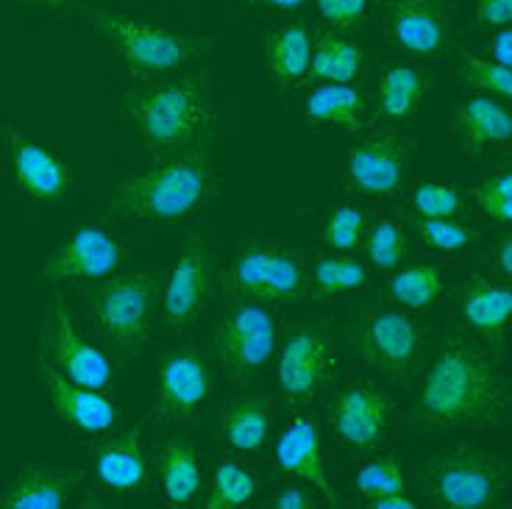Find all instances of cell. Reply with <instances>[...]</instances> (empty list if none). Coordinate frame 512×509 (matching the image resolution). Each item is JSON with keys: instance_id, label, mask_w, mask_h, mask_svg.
Returning a JSON list of instances; mask_svg holds the SVG:
<instances>
[{"instance_id": "e575fe53", "label": "cell", "mask_w": 512, "mask_h": 509, "mask_svg": "<svg viewBox=\"0 0 512 509\" xmlns=\"http://www.w3.org/2000/svg\"><path fill=\"white\" fill-rule=\"evenodd\" d=\"M365 229H368L365 209L354 204H340L329 209L320 234H323L326 245L334 248V251H351V248H357L359 242H362Z\"/></svg>"}, {"instance_id": "4fadbf2b", "label": "cell", "mask_w": 512, "mask_h": 509, "mask_svg": "<svg viewBox=\"0 0 512 509\" xmlns=\"http://www.w3.org/2000/svg\"><path fill=\"white\" fill-rule=\"evenodd\" d=\"M3 145L9 176L26 195L53 204L73 190V170L56 145L31 140L14 126L3 128Z\"/></svg>"}, {"instance_id": "ffe728a7", "label": "cell", "mask_w": 512, "mask_h": 509, "mask_svg": "<svg viewBox=\"0 0 512 509\" xmlns=\"http://www.w3.org/2000/svg\"><path fill=\"white\" fill-rule=\"evenodd\" d=\"M387 12L398 48L415 56H435L446 48L448 9L440 0H393Z\"/></svg>"}, {"instance_id": "8d00e7d4", "label": "cell", "mask_w": 512, "mask_h": 509, "mask_svg": "<svg viewBox=\"0 0 512 509\" xmlns=\"http://www.w3.org/2000/svg\"><path fill=\"white\" fill-rule=\"evenodd\" d=\"M357 490L365 498L390 496V493H407V479L396 459H376L368 462L357 473Z\"/></svg>"}, {"instance_id": "b9f144b4", "label": "cell", "mask_w": 512, "mask_h": 509, "mask_svg": "<svg viewBox=\"0 0 512 509\" xmlns=\"http://www.w3.org/2000/svg\"><path fill=\"white\" fill-rule=\"evenodd\" d=\"M479 20L490 28H507L512 20V0H476Z\"/></svg>"}, {"instance_id": "3957f363", "label": "cell", "mask_w": 512, "mask_h": 509, "mask_svg": "<svg viewBox=\"0 0 512 509\" xmlns=\"http://www.w3.org/2000/svg\"><path fill=\"white\" fill-rule=\"evenodd\" d=\"M123 115L154 156L190 148L204 140L212 123L206 78H176L145 90H131L123 101Z\"/></svg>"}, {"instance_id": "f6af8a7d", "label": "cell", "mask_w": 512, "mask_h": 509, "mask_svg": "<svg viewBox=\"0 0 512 509\" xmlns=\"http://www.w3.org/2000/svg\"><path fill=\"white\" fill-rule=\"evenodd\" d=\"M368 507H376V509H412V507H415V501H412L407 493H390V496L368 498Z\"/></svg>"}, {"instance_id": "74e56055", "label": "cell", "mask_w": 512, "mask_h": 509, "mask_svg": "<svg viewBox=\"0 0 512 509\" xmlns=\"http://www.w3.org/2000/svg\"><path fill=\"white\" fill-rule=\"evenodd\" d=\"M412 206H415V215L421 217H457L462 212V195L454 184L426 181L415 187Z\"/></svg>"}, {"instance_id": "60d3db41", "label": "cell", "mask_w": 512, "mask_h": 509, "mask_svg": "<svg viewBox=\"0 0 512 509\" xmlns=\"http://www.w3.org/2000/svg\"><path fill=\"white\" fill-rule=\"evenodd\" d=\"M320 17L334 28H354L368 17L371 0H315Z\"/></svg>"}, {"instance_id": "603a6c76", "label": "cell", "mask_w": 512, "mask_h": 509, "mask_svg": "<svg viewBox=\"0 0 512 509\" xmlns=\"http://www.w3.org/2000/svg\"><path fill=\"white\" fill-rule=\"evenodd\" d=\"M451 128L465 151L479 153L510 142L512 117L504 101H496L493 95H476L454 112Z\"/></svg>"}, {"instance_id": "277c9868", "label": "cell", "mask_w": 512, "mask_h": 509, "mask_svg": "<svg viewBox=\"0 0 512 509\" xmlns=\"http://www.w3.org/2000/svg\"><path fill=\"white\" fill-rule=\"evenodd\" d=\"M95 26L131 76H165L215 48L212 37H190L176 28L112 9L95 14Z\"/></svg>"}, {"instance_id": "5b68a950", "label": "cell", "mask_w": 512, "mask_h": 509, "mask_svg": "<svg viewBox=\"0 0 512 509\" xmlns=\"http://www.w3.org/2000/svg\"><path fill=\"white\" fill-rule=\"evenodd\" d=\"M159 287L162 281L156 273L134 270V273H115L109 279L95 281V287L81 295L87 301L95 329L109 343L134 351L151 337L156 309H159Z\"/></svg>"}, {"instance_id": "d6a6232c", "label": "cell", "mask_w": 512, "mask_h": 509, "mask_svg": "<svg viewBox=\"0 0 512 509\" xmlns=\"http://www.w3.org/2000/svg\"><path fill=\"white\" fill-rule=\"evenodd\" d=\"M312 284L318 295L362 290L368 284V268L351 256H323L312 268Z\"/></svg>"}, {"instance_id": "6da1fadb", "label": "cell", "mask_w": 512, "mask_h": 509, "mask_svg": "<svg viewBox=\"0 0 512 509\" xmlns=\"http://www.w3.org/2000/svg\"><path fill=\"white\" fill-rule=\"evenodd\" d=\"M507 409V384L496 362L471 340H451L423 376L415 415L429 426L496 423Z\"/></svg>"}, {"instance_id": "7402d4cb", "label": "cell", "mask_w": 512, "mask_h": 509, "mask_svg": "<svg viewBox=\"0 0 512 509\" xmlns=\"http://www.w3.org/2000/svg\"><path fill=\"white\" fill-rule=\"evenodd\" d=\"M81 471H62L48 465H28L14 476L0 496L6 509H59L67 504L73 487L81 482Z\"/></svg>"}, {"instance_id": "f546056e", "label": "cell", "mask_w": 512, "mask_h": 509, "mask_svg": "<svg viewBox=\"0 0 512 509\" xmlns=\"http://www.w3.org/2000/svg\"><path fill=\"white\" fill-rule=\"evenodd\" d=\"M362 70V48L354 39L329 34L312 48V62L309 73L320 81L332 84H351Z\"/></svg>"}, {"instance_id": "ba28073f", "label": "cell", "mask_w": 512, "mask_h": 509, "mask_svg": "<svg viewBox=\"0 0 512 509\" xmlns=\"http://www.w3.org/2000/svg\"><path fill=\"white\" fill-rule=\"evenodd\" d=\"M231 287L248 301L293 304L307 287V259L276 242H248L231 265Z\"/></svg>"}, {"instance_id": "8fae6325", "label": "cell", "mask_w": 512, "mask_h": 509, "mask_svg": "<svg viewBox=\"0 0 512 509\" xmlns=\"http://www.w3.org/2000/svg\"><path fill=\"white\" fill-rule=\"evenodd\" d=\"M435 496L451 509H485L496 504L507 484L499 459L476 448H462L435 465Z\"/></svg>"}, {"instance_id": "44dd1931", "label": "cell", "mask_w": 512, "mask_h": 509, "mask_svg": "<svg viewBox=\"0 0 512 509\" xmlns=\"http://www.w3.org/2000/svg\"><path fill=\"white\" fill-rule=\"evenodd\" d=\"M95 476L115 493H134L148 482V457L142 448V420L98 448Z\"/></svg>"}, {"instance_id": "7c38bea8", "label": "cell", "mask_w": 512, "mask_h": 509, "mask_svg": "<svg viewBox=\"0 0 512 509\" xmlns=\"http://www.w3.org/2000/svg\"><path fill=\"white\" fill-rule=\"evenodd\" d=\"M215 395V368L201 348H176L159 368V412L170 423H190Z\"/></svg>"}, {"instance_id": "7bdbcfd3", "label": "cell", "mask_w": 512, "mask_h": 509, "mask_svg": "<svg viewBox=\"0 0 512 509\" xmlns=\"http://www.w3.org/2000/svg\"><path fill=\"white\" fill-rule=\"evenodd\" d=\"M490 59L499 64H507L510 67L512 62V34L510 28H499L496 31V37H493V42H490Z\"/></svg>"}, {"instance_id": "484cf974", "label": "cell", "mask_w": 512, "mask_h": 509, "mask_svg": "<svg viewBox=\"0 0 512 509\" xmlns=\"http://www.w3.org/2000/svg\"><path fill=\"white\" fill-rule=\"evenodd\" d=\"M312 62V37L301 23H284L270 28L265 37V64L279 87H295L309 73Z\"/></svg>"}, {"instance_id": "d4e9b609", "label": "cell", "mask_w": 512, "mask_h": 509, "mask_svg": "<svg viewBox=\"0 0 512 509\" xmlns=\"http://www.w3.org/2000/svg\"><path fill=\"white\" fill-rule=\"evenodd\" d=\"M512 306V290L507 284H496L487 279H471L462 287L460 309L465 323L487 337L490 343H499L501 334L507 329V318H510Z\"/></svg>"}, {"instance_id": "c3c4849f", "label": "cell", "mask_w": 512, "mask_h": 509, "mask_svg": "<svg viewBox=\"0 0 512 509\" xmlns=\"http://www.w3.org/2000/svg\"><path fill=\"white\" fill-rule=\"evenodd\" d=\"M17 3H26V6H39V9H62L64 0H17Z\"/></svg>"}, {"instance_id": "5bb4252c", "label": "cell", "mask_w": 512, "mask_h": 509, "mask_svg": "<svg viewBox=\"0 0 512 509\" xmlns=\"http://www.w3.org/2000/svg\"><path fill=\"white\" fill-rule=\"evenodd\" d=\"M337 370V351L320 329H295L279 354V390L290 404H304L323 390Z\"/></svg>"}, {"instance_id": "2e32d148", "label": "cell", "mask_w": 512, "mask_h": 509, "mask_svg": "<svg viewBox=\"0 0 512 509\" xmlns=\"http://www.w3.org/2000/svg\"><path fill=\"white\" fill-rule=\"evenodd\" d=\"M410 165L407 140L393 131L357 140L346 153V181L362 195H390L401 187Z\"/></svg>"}, {"instance_id": "4316f807", "label": "cell", "mask_w": 512, "mask_h": 509, "mask_svg": "<svg viewBox=\"0 0 512 509\" xmlns=\"http://www.w3.org/2000/svg\"><path fill=\"white\" fill-rule=\"evenodd\" d=\"M156 468L162 476V490L173 507H187L201 490V462L198 448L190 440H167L159 446Z\"/></svg>"}, {"instance_id": "ab89813d", "label": "cell", "mask_w": 512, "mask_h": 509, "mask_svg": "<svg viewBox=\"0 0 512 509\" xmlns=\"http://www.w3.org/2000/svg\"><path fill=\"white\" fill-rule=\"evenodd\" d=\"M474 198L479 209L496 223H510L512 220V173L499 170L482 184L474 187Z\"/></svg>"}, {"instance_id": "8992f818", "label": "cell", "mask_w": 512, "mask_h": 509, "mask_svg": "<svg viewBox=\"0 0 512 509\" xmlns=\"http://www.w3.org/2000/svg\"><path fill=\"white\" fill-rule=\"evenodd\" d=\"M215 357L234 382H251L262 376L279 348L276 315L262 301H240L226 309L215 337Z\"/></svg>"}, {"instance_id": "ee69618b", "label": "cell", "mask_w": 512, "mask_h": 509, "mask_svg": "<svg viewBox=\"0 0 512 509\" xmlns=\"http://www.w3.org/2000/svg\"><path fill=\"white\" fill-rule=\"evenodd\" d=\"M273 507L276 509H307L312 507V501L304 490H298V487H290V490H282L279 496L273 498Z\"/></svg>"}, {"instance_id": "7a4b0ae2", "label": "cell", "mask_w": 512, "mask_h": 509, "mask_svg": "<svg viewBox=\"0 0 512 509\" xmlns=\"http://www.w3.org/2000/svg\"><path fill=\"white\" fill-rule=\"evenodd\" d=\"M215 192V159L209 140L162 153L156 162L120 184L106 212L120 220L179 223L192 217Z\"/></svg>"}, {"instance_id": "9a60e30c", "label": "cell", "mask_w": 512, "mask_h": 509, "mask_svg": "<svg viewBox=\"0 0 512 509\" xmlns=\"http://www.w3.org/2000/svg\"><path fill=\"white\" fill-rule=\"evenodd\" d=\"M354 343H357L359 357L365 359L373 370L401 376L421 351V329L404 312L373 309L359 320Z\"/></svg>"}, {"instance_id": "f1b7e54d", "label": "cell", "mask_w": 512, "mask_h": 509, "mask_svg": "<svg viewBox=\"0 0 512 509\" xmlns=\"http://www.w3.org/2000/svg\"><path fill=\"white\" fill-rule=\"evenodd\" d=\"M429 90V76L415 70L410 64H396L384 73L379 84V106L382 115L390 120H404L421 106L423 95Z\"/></svg>"}, {"instance_id": "e0dca14e", "label": "cell", "mask_w": 512, "mask_h": 509, "mask_svg": "<svg viewBox=\"0 0 512 509\" xmlns=\"http://www.w3.org/2000/svg\"><path fill=\"white\" fill-rule=\"evenodd\" d=\"M34 368L39 382L45 384V393L51 398V407L59 420L81 434H103L115 429L117 407L112 398L103 395V390L76 384L42 357H34Z\"/></svg>"}, {"instance_id": "1f68e13d", "label": "cell", "mask_w": 512, "mask_h": 509, "mask_svg": "<svg viewBox=\"0 0 512 509\" xmlns=\"http://www.w3.org/2000/svg\"><path fill=\"white\" fill-rule=\"evenodd\" d=\"M259 490V479L251 468L240 462H223L212 476V493L206 501V509H240L251 504V498Z\"/></svg>"}, {"instance_id": "bcb514c9", "label": "cell", "mask_w": 512, "mask_h": 509, "mask_svg": "<svg viewBox=\"0 0 512 509\" xmlns=\"http://www.w3.org/2000/svg\"><path fill=\"white\" fill-rule=\"evenodd\" d=\"M499 265H501V273H504V276H510L512 273V240L510 237H504V240H501Z\"/></svg>"}, {"instance_id": "cb8c5ba5", "label": "cell", "mask_w": 512, "mask_h": 509, "mask_svg": "<svg viewBox=\"0 0 512 509\" xmlns=\"http://www.w3.org/2000/svg\"><path fill=\"white\" fill-rule=\"evenodd\" d=\"M371 101L368 95L351 84H332L326 81L323 87L312 90L304 98V117L312 126L320 128H343L357 131L368 123Z\"/></svg>"}, {"instance_id": "4dcf8cb0", "label": "cell", "mask_w": 512, "mask_h": 509, "mask_svg": "<svg viewBox=\"0 0 512 509\" xmlns=\"http://www.w3.org/2000/svg\"><path fill=\"white\" fill-rule=\"evenodd\" d=\"M443 270L435 265H412V268L398 270L396 276L390 279L387 295L401 306L410 309H423L432 306L443 293Z\"/></svg>"}, {"instance_id": "9c48e42d", "label": "cell", "mask_w": 512, "mask_h": 509, "mask_svg": "<svg viewBox=\"0 0 512 509\" xmlns=\"http://www.w3.org/2000/svg\"><path fill=\"white\" fill-rule=\"evenodd\" d=\"M126 259V237L115 231L84 223L76 226L53 248L39 279L48 284H81L103 281L115 276Z\"/></svg>"}, {"instance_id": "d590c367", "label": "cell", "mask_w": 512, "mask_h": 509, "mask_svg": "<svg viewBox=\"0 0 512 509\" xmlns=\"http://www.w3.org/2000/svg\"><path fill=\"white\" fill-rule=\"evenodd\" d=\"M415 229L437 251H462L479 240V231L454 217H415Z\"/></svg>"}, {"instance_id": "836d02e7", "label": "cell", "mask_w": 512, "mask_h": 509, "mask_svg": "<svg viewBox=\"0 0 512 509\" xmlns=\"http://www.w3.org/2000/svg\"><path fill=\"white\" fill-rule=\"evenodd\" d=\"M457 76L487 95H496L499 101H507L512 92V73L507 64L493 62V59H482L476 53H460V67H457Z\"/></svg>"}, {"instance_id": "f35d334b", "label": "cell", "mask_w": 512, "mask_h": 509, "mask_svg": "<svg viewBox=\"0 0 512 509\" xmlns=\"http://www.w3.org/2000/svg\"><path fill=\"white\" fill-rule=\"evenodd\" d=\"M404 254H407V237L396 220L376 223L368 234V256L373 265L382 270H393L396 265H401Z\"/></svg>"}, {"instance_id": "52a82bcc", "label": "cell", "mask_w": 512, "mask_h": 509, "mask_svg": "<svg viewBox=\"0 0 512 509\" xmlns=\"http://www.w3.org/2000/svg\"><path fill=\"white\" fill-rule=\"evenodd\" d=\"M37 357L51 362L67 379L92 390H106L109 384H115V362L106 351L84 337L62 293L51 295V304L39 329Z\"/></svg>"}, {"instance_id": "83f0119b", "label": "cell", "mask_w": 512, "mask_h": 509, "mask_svg": "<svg viewBox=\"0 0 512 509\" xmlns=\"http://www.w3.org/2000/svg\"><path fill=\"white\" fill-rule=\"evenodd\" d=\"M220 437L237 451L254 454L265 446L270 429V401L262 395L234 398L229 401L218 418Z\"/></svg>"}, {"instance_id": "ac0fdd59", "label": "cell", "mask_w": 512, "mask_h": 509, "mask_svg": "<svg viewBox=\"0 0 512 509\" xmlns=\"http://www.w3.org/2000/svg\"><path fill=\"white\" fill-rule=\"evenodd\" d=\"M390 401L387 395L368 384H351L334 398L332 426L334 434L354 448H373L382 443L390 426Z\"/></svg>"}, {"instance_id": "7dc6e473", "label": "cell", "mask_w": 512, "mask_h": 509, "mask_svg": "<svg viewBox=\"0 0 512 509\" xmlns=\"http://www.w3.org/2000/svg\"><path fill=\"white\" fill-rule=\"evenodd\" d=\"M262 6H273V9H298L304 6V0H256Z\"/></svg>"}, {"instance_id": "30bf717a", "label": "cell", "mask_w": 512, "mask_h": 509, "mask_svg": "<svg viewBox=\"0 0 512 509\" xmlns=\"http://www.w3.org/2000/svg\"><path fill=\"white\" fill-rule=\"evenodd\" d=\"M215 262L212 248L204 237H190L181 245L173 268L167 270L165 284L159 287V318L167 329L187 331L204 318L212 298Z\"/></svg>"}, {"instance_id": "d6986e66", "label": "cell", "mask_w": 512, "mask_h": 509, "mask_svg": "<svg viewBox=\"0 0 512 509\" xmlns=\"http://www.w3.org/2000/svg\"><path fill=\"white\" fill-rule=\"evenodd\" d=\"M273 459L284 473L298 476L304 482L315 484L329 504H337L329 473H326V457H323V437L315 420L295 418L276 440Z\"/></svg>"}]
</instances>
